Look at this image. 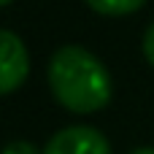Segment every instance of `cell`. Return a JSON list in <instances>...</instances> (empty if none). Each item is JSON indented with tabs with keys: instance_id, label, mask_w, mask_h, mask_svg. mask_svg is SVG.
<instances>
[{
	"instance_id": "6",
	"label": "cell",
	"mask_w": 154,
	"mask_h": 154,
	"mask_svg": "<svg viewBox=\"0 0 154 154\" xmlns=\"http://www.w3.org/2000/svg\"><path fill=\"white\" fill-rule=\"evenodd\" d=\"M143 57L149 60V65L154 68V22L146 27V32H143Z\"/></svg>"
},
{
	"instance_id": "7",
	"label": "cell",
	"mask_w": 154,
	"mask_h": 154,
	"mask_svg": "<svg viewBox=\"0 0 154 154\" xmlns=\"http://www.w3.org/2000/svg\"><path fill=\"white\" fill-rule=\"evenodd\" d=\"M130 154H154V146H143V149H135V152Z\"/></svg>"
},
{
	"instance_id": "3",
	"label": "cell",
	"mask_w": 154,
	"mask_h": 154,
	"mask_svg": "<svg viewBox=\"0 0 154 154\" xmlns=\"http://www.w3.org/2000/svg\"><path fill=\"white\" fill-rule=\"evenodd\" d=\"M43 154H111L106 135L89 125H73L62 127L49 138Z\"/></svg>"
},
{
	"instance_id": "8",
	"label": "cell",
	"mask_w": 154,
	"mask_h": 154,
	"mask_svg": "<svg viewBox=\"0 0 154 154\" xmlns=\"http://www.w3.org/2000/svg\"><path fill=\"white\" fill-rule=\"evenodd\" d=\"M8 3H14V0H0V5H8Z\"/></svg>"
},
{
	"instance_id": "4",
	"label": "cell",
	"mask_w": 154,
	"mask_h": 154,
	"mask_svg": "<svg viewBox=\"0 0 154 154\" xmlns=\"http://www.w3.org/2000/svg\"><path fill=\"white\" fill-rule=\"evenodd\" d=\"M84 3L103 16H127V14L138 11L146 0H84Z\"/></svg>"
},
{
	"instance_id": "5",
	"label": "cell",
	"mask_w": 154,
	"mask_h": 154,
	"mask_svg": "<svg viewBox=\"0 0 154 154\" xmlns=\"http://www.w3.org/2000/svg\"><path fill=\"white\" fill-rule=\"evenodd\" d=\"M0 154H43V152H41L35 143H30V141H22V138H19V141H11V143H5Z\"/></svg>"
},
{
	"instance_id": "2",
	"label": "cell",
	"mask_w": 154,
	"mask_h": 154,
	"mask_svg": "<svg viewBox=\"0 0 154 154\" xmlns=\"http://www.w3.org/2000/svg\"><path fill=\"white\" fill-rule=\"evenodd\" d=\"M30 76V54L24 41L11 32L0 30V95L16 92Z\"/></svg>"
},
{
	"instance_id": "1",
	"label": "cell",
	"mask_w": 154,
	"mask_h": 154,
	"mask_svg": "<svg viewBox=\"0 0 154 154\" xmlns=\"http://www.w3.org/2000/svg\"><path fill=\"white\" fill-rule=\"evenodd\" d=\"M49 89L65 111L95 114L111 100V76L84 46H62L49 60Z\"/></svg>"
}]
</instances>
